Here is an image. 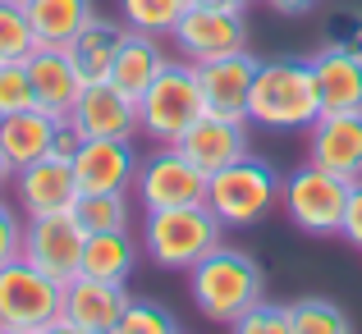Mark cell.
Masks as SVG:
<instances>
[{"label":"cell","mask_w":362,"mask_h":334,"mask_svg":"<svg viewBox=\"0 0 362 334\" xmlns=\"http://www.w3.org/2000/svg\"><path fill=\"white\" fill-rule=\"evenodd\" d=\"M138 202L147 211H175V206H202L211 179L193 165L179 147H160L138 160Z\"/></svg>","instance_id":"52a82bcc"},{"label":"cell","mask_w":362,"mask_h":334,"mask_svg":"<svg viewBox=\"0 0 362 334\" xmlns=\"http://www.w3.org/2000/svg\"><path fill=\"white\" fill-rule=\"evenodd\" d=\"M14 256H23V220L0 202V266L14 261Z\"/></svg>","instance_id":"836d02e7"},{"label":"cell","mask_w":362,"mask_h":334,"mask_svg":"<svg viewBox=\"0 0 362 334\" xmlns=\"http://www.w3.org/2000/svg\"><path fill=\"white\" fill-rule=\"evenodd\" d=\"M221 220L211 206H175V211H147L142 225V252L165 270H193L211 247H221Z\"/></svg>","instance_id":"5b68a950"},{"label":"cell","mask_w":362,"mask_h":334,"mask_svg":"<svg viewBox=\"0 0 362 334\" xmlns=\"http://www.w3.org/2000/svg\"><path fill=\"white\" fill-rule=\"evenodd\" d=\"M83 147V129L69 119V114H60L55 119V138H51V156H64V160H74V151Z\"/></svg>","instance_id":"e575fe53"},{"label":"cell","mask_w":362,"mask_h":334,"mask_svg":"<svg viewBox=\"0 0 362 334\" xmlns=\"http://www.w3.org/2000/svg\"><path fill=\"white\" fill-rule=\"evenodd\" d=\"M280 197H284V179L275 174L271 160L252 156V151L239 156L234 165L216 169L211 184H206V206L216 211V220L239 225V229L262 225L280 206Z\"/></svg>","instance_id":"277c9868"},{"label":"cell","mask_w":362,"mask_h":334,"mask_svg":"<svg viewBox=\"0 0 362 334\" xmlns=\"http://www.w3.org/2000/svg\"><path fill=\"white\" fill-rule=\"evenodd\" d=\"M202 114H206V101H202V83H197V64L165 60L156 83L138 97V133L151 138L156 147H179V138Z\"/></svg>","instance_id":"3957f363"},{"label":"cell","mask_w":362,"mask_h":334,"mask_svg":"<svg viewBox=\"0 0 362 334\" xmlns=\"http://www.w3.org/2000/svg\"><path fill=\"white\" fill-rule=\"evenodd\" d=\"M51 138H55V114H46L37 106L0 119V151H5L9 169H23L33 160L51 156Z\"/></svg>","instance_id":"ffe728a7"},{"label":"cell","mask_w":362,"mask_h":334,"mask_svg":"<svg viewBox=\"0 0 362 334\" xmlns=\"http://www.w3.org/2000/svg\"><path fill=\"white\" fill-rule=\"evenodd\" d=\"M321 37H326V46L349 51V55H358V60H362V9L358 5L335 9V14L326 18V28H321Z\"/></svg>","instance_id":"f546056e"},{"label":"cell","mask_w":362,"mask_h":334,"mask_svg":"<svg viewBox=\"0 0 362 334\" xmlns=\"http://www.w3.org/2000/svg\"><path fill=\"white\" fill-rule=\"evenodd\" d=\"M124 37H129V23H115V18L92 14V23L83 28V32L64 46V51L74 55V64H78L83 78H88V83H101V78H110V64H115Z\"/></svg>","instance_id":"44dd1931"},{"label":"cell","mask_w":362,"mask_h":334,"mask_svg":"<svg viewBox=\"0 0 362 334\" xmlns=\"http://www.w3.org/2000/svg\"><path fill=\"white\" fill-rule=\"evenodd\" d=\"M69 119L83 129V138H133L138 133V101L124 97L110 78H101L83 88Z\"/></svg>","instance_id":"2e32d148"},{"label":"cell","mask_w":362,"mask_h":334,"mask_svg":"<svg viewBox=\"0 0 362 334\" xmlns=\"http://www.w3.org/2000/svg\"><path fill=\"white\" fill-rule=\"evenodd\" d=\"M289 334H354L349 316L326 298H298L289 307Z\"/></svg>","instance_id":"4316f807"},{"label":"cell","mask_w":362,"mask_h":334,"mask_svg":"<svg viewBox=\"0 0 362 334\" xmlns=\"http://www.w3.org/2000/svg\"><path fill=\"white\" fill-rule=\"evenodd\" d=\"M60 298H64V284H55L33 261L14 256V261L0 266V326L46 330L60 316Z\"/></svg>","instance_id":"ba28073f"},{"label":"cell","mask_w":362,"mask_h":334,"mask_svg":"<svg viewBox=\"0 0 362 334\" xmlns=\"http://www.w3.org/2000/svg\"><path fill=\"white\" fill-rule=\"evenodd\" d=\"M83 243H88V234L74 220V211L37 215V220L23 225V261L46 270L55 284H69L83 270Z\"/></svg>","instance_id":"30bf717a"},{"label":"cell","mask_w":362,"mask_h":334,"mask_svg":"<svg viewBox=\"0 0 362 334\" xmlns=\"http://www.w3.org/2000/svg\"><path fill=\"white\" fill-rule=\"evenodd\" d=\"M119 330L124 334H184L179 321H175V311L151 302V298H129V307H124V316H119Z\"/></svg>","instance_id":"f1b7e54d"},{"label":"cell","mask_w":362,"mask_h":334,"mask_svg":"<svg viewBox=\"0 0 362 334\" xmlns=\"http://www.w3.org/2000/svg\"><path fill=\"white\" fill-rule=\"evenodd\" d=\"M74 179L78 193H124L138 179L133 138H83L74 151Z\"/></svg>","instance_id":"7c38bea8"},{"label":"cell","mask_w":362,"mask_h":334,"mask_svg":"<svg viewBox=\"0 0 362 334\" xmlns=\"http://www.w3.org/2000/svg\"><path fill=\"white\" fill-rule=\"evenodd\" d=\"M312 160L321 169L339 179H362V110H349V114H321L312 124Z\"/></svg>","instance_id":"ac0fdd59"},{"label":"cell","mask_w":362,"mask_h":334,"mask_svg":"<svg viewBox=\"0 0 362 334\" xmlns=\"http://www.w3.org/2000/svg\"><path fill=\"white\" fill-rule=\"evenodd\" d=\"M280 14H308V9H317V0H271Z\"/></svg>","instance_id":"d590c367"},{"label":"cell","mask_w":362,"mask_h":334,"mask_svg":"<svg viewBox=\"0 0 362 334\" xmlns=\"http://www.w3.org/2000/svg\"><path fill=\"white\" fill-rule=\"evenodd\" d=\"M14 184V169H9V160H5V151H0V193Z\"/></svg>","instance_id":"f35d334b"},{"label":"cell","mask_w":362,"mask_h":334,"mask_svg":"<svg viewBox=\"0 0 362 334\" xmlns=\"http://www.w3.org/2000/svg\"><path fill=\"white\" fill-rule=\"evenodd\" d=\"M42 334H88V330H78V326H74V321H64V316H55V321H51V326H46Z\"/></svg>","instance_id":"8d00e7d4"},{"label":"cell","mask_w":362,"mask_h":334,"mask_svg":"<svg viewBox=\"0 0 362 334\" xmlns=\"http://www.w3.org/2000/svg\"><path fill=\"white\" fill-rule=\"evenodd\" d=\"M339 238L362 252V179L349 184V202H344V220H339Z\"/></svg>","instance_id":"d6a6232c"},{"label":"cell","mask_w":362,"mask_h":334,"mask_svg":"<svg viewBox=\"0 0 362 334\" xmlns=\"http://www.w3.org/2000/svg\"><path fill=\"white\" fill-rule=\"evenodd\" d=\"M133 266H138V243L129 238V229H106V234H88L83 243V270L92 280L106 284H129Z\"/></svg>","instance_id":"603a6c76"},{"label":"cell","mask_w":362,"mask_h":334,"mask_svg":"<svg viewBox=\"0 0 362 334\" xmlns=\"http://www.w3.org/2000/svg\"><path fill=\"white\" fill-rule=\"evenodd\" d=\"M0 334H42V330H33V326H0Z\"/></svg>","instance_id":"ab89813d"},{"label":"cell","mask_w":362,"mask_h":334,"mask_svg":"<svg viewBox=\"0 0 362 334\" xmlns=\"http://www.w3.org/2000/svg\"><path fill=\"white\" fill-rule=\"evenodd\" d=\"M37 97H33V78H28L23 64H0V119L5 114H18V110H33Z\"/></svg>","instance_id":"4dcf8cb0"},{"label":"cell","mask_w":362,"mask_h":334,"mask_svg":"<svg viewBox=\"0 0 362 334\" xmlns=\"http://www.w3.org/2000/svg\"><path fill=\"white\" fill-rule=\"evenodd\" d=\"M74 220L83 234H106V229H129V197L124 193H78Z\"/></svg>","instance_id":"484cf974"},{"label":"cell","mask_w":362,"mask_h":334,"mask_svg":"<svg viewBox=\"0 0 362 334\" xmlns=\"http://www.w3.org/2000/svg\"><path fill=\"white\" fill-rule=\"evenodd\" d=\"M312 83L321 97V114H349L362 110V60L335 46H321L312 55Z\"/></svg>","instance_id":"d6986e66"},{"label":"cell","mask_w":362,"mask_h":334,"mask_svg":"<svg viewBox=\"0 0 362 334\" xmlns=\"http://www.w3.org/2000/svg\"><path fill=\"white\" fill-rule=\"evenodd\" d=\"M344 202H349V179L321 169L317 160H308L303 169H293L284 179V215L303 229V234H317V238H330L339 234V220H344Z\"/></svg>","instance_id":"8992f818"},{"label":"cell","mask_w":362,"mask_h":334,"mask_svg":"<svg viewBox=\"0 0 362 334\" xmlns=\"http://www.w3.org/2000/svg\"><path fill=\"white\" fill-rule=\"evenodd\" d=\"M170 37L179 42L188 64H206V60H221V55L247 51V18H243V9L188 5Z\"/></svg>","instance_id":"9c48e42d"},{"label":"cell","mask_w":362,"mask_h":334,"mask_svg":"<svg viewBox=\"0 0 362 334\" xmlns=\"http://www.w3.org/2000/svg\"><path fill=\"white\" fill-rule=\"evenodd\" d=\"M247 119L271 133H298L321 119V97L308 60H262L247 97Z\"/></svg>","instance_id":"7a4b0ae2"},{"label":"cell","mask_w":362,"mask_h":334,"mask_svg":"<svg viewBox=\"0 0 362 334\" xmlns=\"http://www.w3.org/2000/svg\"><path fill=\"white\" fill-rule=\"evenodd\" d=\"M92 0H28V23L37 32V46H69L92 23Z\"/></svg>","instance_id":"cb8c5ba5"},{"label":"cell","mask_w":362,"mask_h":334,"mask_svg":"<svg viewBox=\"0 0 362 334\" xmlns=\"http://www.w3.org/2000/svg\"><path fill=\"white\" fill-rule=\"evenodd\" d=\"M106 334H124V330H119V326H115V330H106Z\"/></svg>","instance_id":"b9f144b4"},{"label":"cell","mask_w":362,"mask_h":334,"mask_svg":"<svg viewBox=\"0 0 362 334\" xmlns=\"http://www.w3.org/2000/svg\"><path fill=\"white\" fill-rule=\"evenodd\" d=\"M188 289H193V302L206 321L234 326L243 311H252L262 302L266 280H262V266L247 252H239V247H211L188 270Z\"/></svg>","instance_id":"6da1fadb"},{"label":"cell","mask_w":362,"mask_h":334,"mask_svg":"<svg viewBox=\"0 0 362 334\" xmlns=\"http://www.w3.org/2000/svg\"><path fill=\"white\" fill-rule=\"evenodd\" d=\"M124 307H129V289H124V284L92 280V275H74V280L64 284V298H60V316L74 321V326L88 330V334L115 330Z\"/></svg>","instance_id":"9a60e30c"},{"label":"cell","mask_w":362,"mask_h":334,"mask_svg":"<svg viewBox=\"0 0 362 334\" xmlns=\"http://www.w3.org/2000/svg\"><path fill=\"white\" fill-rule=\"evenodd\" d=\"M28 78H33V97H37V110L46 114H69L74 101L83 97V88H88V78L78 73V64H74V55L64 51V46H37L33 55L23 60Z\"/></svg>","instance_id":"4fadbf2b"},{"label":"cell","mask_w":362,"mask_h":334,"mask_svg":"<svg viewBox=\"0 0 362 334\" xmlns=\"http://www.w3.org/2000/svg\"><path fill=\"white\" fill-rule=\"evenodd\" d=\"M160 69H165V51H160V42H156V37H147V32H133V28H129V37H124L115 64H110V83H115L124 97L138 101L142 92L156 83Z\"/></svg>","instance_id":"7402d4cb"},{"label":"cell","mask_w":362,"mask_h":334,"mask_svg":"<svg viewBox=\"0 0 362 334\" xmlns=\"http://www.w3.org/2000/svg\"><path fill=\"white\" fill-rule=\"evenodd\" d=\"M234 334H289V307H275V302H257L252 311H243L230 326Z\"/></svg>","instance_id":"1f68e13d"},{"label":"cell","mask_w":362,"mask_h":334,"mask_svg":"<svg viewBox=\"0 0 362 334\" xmlns=\"http://www.w3.org/2000/svg\"><path fill=\"white\" fill-rule=\"evenodd\" d=\"M14 193L28 220L37 215H64L78 202V179H74V160L64 156H42L33 165L14 169Z\"/></svg>","instance_id":"8fae6325"},{"label":"cell","mask_w":362,"mask_h":334,"mask_svg":"<svg viewBox=\"0 0 362 334\" xmlns=\"http://www.w3.org/2000/svg\"><path fill=\"white\" fill-rule=\"evenodd\" d=\"M188 5H193V0H119V18L133 28V32L170 37Z\"/></svg>","instance_id":"d4e9b609"},{"label":"cell","mask_w":362,"mask_h":334,"mask_svg":"<svg viewBox=\"0 0 362 334\" xmlns=\"http://www.w3.org/2000/svg\"><path fill=\"white\" fill-rule=\"evenodd\" d=\"M9 5H23V9H28V0H9Z\"/></svg>","instance_id":"60d3db41"},{"label":"cell","mask_w":362,"mask_h":334,"mask_svg":"<svg viewBox=\"0 0 362 334\" xmlns=\"http://www.w3.org/2000/svg\"><path fill=\"white\" fill-rule=\"evenodd\" d=\"M179 151H184V156L211 179L216 169H225V165H234L239 156H247V119L202 114V119L179 138Z\"/></svg>","instance_id":"e0dca14e"},{"label":"cell","mask_w":362,"mask_h":334,"mask_svg":"<svg viewBox=\"0 0 362 334\" xmlns=\"http://www.w3.org/2000/svg\"><path fill=\"white\" fill-rule=\"evenodd\" d=\"M193 5H211V9H243L247 0H193Z\"/></svg>","instance_id":"74e56055"},{"label":"cell","mask_w":362,"mask_h":334,"mask_svg":"<svg viewBox=\"0 0 362 334\" xmlns=\"http://www.w3.org/2000/svg\"><path fill=\"white\" fill-rule=\"evenodd\" d=\"M257 64L247 51L221 55V60L197 64V83H202V101L206 114H225V119H247V97H252V78Z\"/></svg>","instance_id":"5bb4252c"},{"label":"cell","mask_w":362,"mask_h":334,"mask_svg":"<svg viewBox=\"0 0 362 334\" xmlns=\"http://www.w3.org/2000/svg\"><path fill=\"white\" fill-rule=\"evenodd\" d=\"M33 51H37V32L28 23V9L0 0V64H23Z\"/></svg>","instance_id":"83f0119b"}]
</instances>
